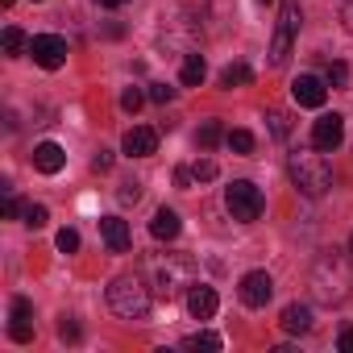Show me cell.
<instances>
[{"label":"cell","instance_id":"7402d4cb","mask_svg":"<svg viewBox=\"0 0 353 353\" xmlns=\"http://www.w3.org/2000/svg\"><path fill=\"white\" fill-rule=\"evenodd\" d=\"M21 50H30V38H26L17 26H9V30H5V54H9V59H17Z\"/></svg>","mask_w":353,"mask_h":353},{"label":"cell","instance_id":"4fadbf2b","mask_svg":"<svg viewBox=\"0 0 353 353\" xmlns=\"http://www.w3.org/2000/svg\"><path fill=\"white\" fill-rule=\"evenodd\" d=\"M30 316H34V307H30V299H13V324H9V336L17 341V345H30L34 341V324H30Z\"/></svg>","mask_w":353,"mask_h":353},{"label":"cell","instance_id":"484cf974","mask_svg":"<svg viewBox=\"0 0 353 353\" xmlns=\"http://www.w3.org/2000/svg\"><path fill=\"white\" fill-rule=\"evenodd\" d=\"M145 96H150V92H141V88H125V92H121V108H125V112H137V108L145 104Z\"/></svg>","mask_w":353,"mask_h":353},{"label":"cell","instance_id":"cb8c5ba5","mask_svg":"<svg viewBox=\"0 0 353 353\" xmlns=\"http://www.w3.org/2000/svg\"><path fill=\"white\" fill-rule=\"evenodd\" d=\"M266 121H270V133H274V137H287V133H291V117H287L283 108H270Z\"/></svg>","mask_w":353,"mask_h":353},{"label":"cell","instance_id":"836d02e7","mask_svg":"<svg viewBox=\"0 0 353 353\" xmlns=\"http://www.w3.org/2000/svg\"><path fill=\"white\" fill-rule=\"evenodd\" d=\"M112 166V150H100L96 158H92V170H108Z\"/></svg>","mask_w":353,"mask_h":353},{"label":"cell","instance_id":"d4e9b609","mask_svg":"<svg viewBox=\"0 0 353 353\" xmlns=\"http://www.w3.org/2000/svg\"><path fill=\"white\" fill-rule=\"evenodd\" d=\"M225 341L216 336V332H196V336H188L183 341V349H221Z\"/></svg>","mask_w":353,"mask_h":353},{"label":"cell","instance_id":"d6986e66","mask_svg":"<svg viewBox=\"0 0 353 353\" xmlns=\"http://www.w3.org/2000/svg\"><path fill=\"white\" fill-rule=\"evenodd\" d=\"M254 79V71L245 67V63H229L225 71H221V88H245Z\"/></svg>","mask_w":353,"mask_h":353},{"label":"cell","instance_id":"8992f818","mask_svg":"<svg viewBox=\"0 0 353 353\" xmlns=\"http://www.w3.org/2000/svg\"><path fill=\"white\" fill-rule=\"evenodd\" d=\"M225 208H229V216H233V221L250 225V221H258V216H262L266 196H262L250 179H237V183H229V188H225Z\"/></svg>","mask_w":353,"mask_h":353},{"label":"cell","instance_id":"603a6c76","mask_svg":"<svg viewBox=\"0 0 353 353\" xmlns=\"http://www.w3.org/2000/svg\"><path fill=\"white\" fill-rule=\"evenodd\" d=\"M26 229H46V221H50V208L46 204H26Z\"/></svg>","mask_w":353,"mask_h":353},{"label":"cell","instance_id":"2e32d148","mask_svg":"<svg viewBox=\"0 0 353 353\" xmlns=\"http://www.w3.org/2000/svg\"><path fill=\"white\" fill-rule=\"evenodd\" d=\"M179 229H183V221H179V212H174V208H158L154 221H150V233L158 241H174V237H179Z\"/></svg>","mask_w":353,"mask_h":353},{"label":"cell","instance_id":"4dcf8cb0","mask_svg":"<svg viewBox=\"0 0 353 353\" xmlns=\"http://www.w3.org/2000/svg\"><path fill=\"white\" fill-rule=\"evenodd\" d=\"M150 100H154V104H170V100H174V88H166V83H150Z\"/></svg>","mask_w":353,"mask_h":353},{"label":"cell","instance_id":"6da1fadb","mask_svg":"<svg viewBox=\"0 0 353 353\" xmlns=\"http://www.w3.org/2000/svg\"><path fill=\"white\" fill-rule=\"evenodd\" d=\"M307 287L320 303H345L349 291H353V262L341 254V250H324L316 262H312V274H307Z\"/></svg>","mask_w":353,"mask_h":353},{"label":"cell","instance_id":"ac0fdd59","mask_svg":"<svg viewBox=\"0 0 353 353\" xmlns=\"http://www.w3.org/2000/svg\"><path fill=\"white\" fill-rule=\"evenodd\" d=\"M204 75H208L204 54H188V59H183V75H179V79H183L188 88H196V83H204Z\"/></svg>","mask_w":353,"mask_h":353},{"label":"cell","instance_id":"f546056e","mask_svg":"<svg viewBox=\"0 0 353 353\" xmlns=\"http://www.w3.org/2000/svg\"><path fill=\"white\" fill-rule=\"evenodd\" d=\"M328 83L332 88H345L349 83V67L345 63H328Z\"/></svg>","mask_w":353,"mask_h":353},{"label":"cell","instance_id":"8d00e7d4","mask_svg":"<svg viewBox=\"0 0 353 353\" xmlns=\"http://www.w3.org/2000/svg\"><path fill=\"white\" fill-rule=\"evenodd\" d=\"M341 21H345V30L353 34V0H345V9H341Z\"/></svg>","mask_w":353,"mask_h":353},{"label":"cell","instance_id":"4316f807","mask_svg":"<svg viewBox=\"0 0 353 353\" xmlns=\"http://www.w3.org/2000/svg\"><path fill=\"white\" fill-rule=\"evenodd\" d=\"M192 174H196V183H212L221 170H216V162H212V158H200V162L192 166Z\"/></svg>","mask_w":353,"mask_h":353},{"label":"cell","instance_id":"3957f363","mask_svg":"<svg viewBox=\"0 0 353 353\" xmlns=\"http://www.w3.org/2000/svg\"><path fill=\"white\" fill-rule=\"evenodd\" d=\"M150 303H154V287H150L141 274H121V279H112V287H108V307H112L121 320H145V316H150Z\"/></svg>","mask_w":353,"mask_h":353},{"label":"cell","instance_id":"f1b7e54d","mask_svg":"<svg viewBox=\"0 0 353 353\" xmlns=\"http://www.w3.org/2000/svg\"><path fill=\"white\" fill-rule=\"evenodd\" d=\"M54 241H59V250H63V254H75V250H79V233H75V229H59V237H54Z\"/></svg>","mask_w":353,"mask_h":353},{"label":"cell","instance_id":"e0dca14e","mask_svg":"<svg viewBox=\"0 0 353 353\" xmlns=\"http://www.w3.org/2000/svg\"><path fill=\"white\" fill-rule=\"evenodd\" d=\"M279 324H283V328H287L291 336H303V332L312 328V312H307L303 303H287V307H283V320H279Z\"/></svg>","mask_w":353,"mask_h":353},{"label":"cell","instance_id":"52a82bcc","mask_svg":"<svg viewBox=\"0 0 353 353\" xmlns=\"http://www.w3.org/2000/svg\"><path fill=\"white\" fill-rule=\"evenodd\" d=\"M30 54H34V63L42 71H59L67 63V42L59 34H34L30 38Z\"/></svg>","mask_w":353,"mask_h":353},{"label":"cell","instance_id":"7a4b0ae2","mask_svg":"<svg viewBox=\"0 0 353 353\" xmlns=\"http://www.w3.org/2000/svg\"><path fill=\"white\" fill-rule=\"evenodd\" d=\"M145 283L154 287V295L174 299L179 291L196 287V262L188 254H154L145 258Z\"/></svg>","mask_w":353,"mask_h":353},{"label":"cell","instance_id":"74e56055","mask_svg":"<svg viewBox=\"0 0 353 353\" xmlns=\"http://www.w3.org/2000/svg\"><path fill=\"white\" fill-rule=\"evenodd\" d=\"M96 5H104V9H121V5H129V0H96Z\"/></svg>","mask_w":353,"mask_h":353},{"label":"cell","instance_id":"9a60e30c","mask_svg":"<svg viewBox=\"0 0 353 353\" xmlns=\"http://www.w3.org/2000/svg\"><path fill=\"white\" fill-rule=\"evenodd\" d=\"M63 162H67V154H63L59 141H42V145H34V166H38L42 174H59Z\"/></svg>","mask_w":353,"mask_h":353},{"label":"cell","instance_id":"e575fe53","mask_svg":"<svg viewBox=\"0 0 353 353\" xmlns=\"http://www.w3.org/2000/svg\"><path fill=\"white\" fill-rule=\"evenodd\" d=\"M21 212H26V208H21V200H17V196H9V200H5V216L13 221V216H21Z\"/></svg>","mask_w":353,"mask_h":353},{"label":"cell","instance_id":"7c38bea8","mask_svg":"<svg viewBox=\"0 0 353 353\" xmlns=\"http://www.w3.org/2000/svg\"><path fill=\"white\" fill-rule=\"evenodd\" d=\"M216 307H221V299H216V291H212V287L196 283V287L188 291V312H192V320H212V316H216Z\"/></svg>","mask_w":353,"mask_h":353},{"label":"cell","instance_id":"8fae6325","mask_svg":"<svg viewBox=\"0 0 353 353\" xmlns=\"http://www.w3.org/2000/svg\"><path fill=\"white\" fill-rule=\"evenodd\" d=\"M121 150H125L129 158H150V154L158 150V129H150V125H133V129L121 137Z\"/></svg>","mask_w":353,"mask_h":353},{"label":"cell","instance_id":"5b68a950","mask_svg":"<svg viewBox=\"0 0 353 353\" xmlns=\"http://www.w3.org/2000/svg\"><path fill=\"white\" fill-rule=\"evenodd\" d=\"M299 0H283L279 5V26H274V42H270V67H283L291 59V46H295V34H299Z\"/></svg>","mask_w":353,"mask_h":353},{"label":"cell","instance_id":"d590c367","mask_svg":"<svg viewBox=\"0 0 353 353\" xmlns=\"http://www.w3.org/2000/svg\"><path fill=\"white\" fill-rule=\"evenodd\" d=\"M192 179H196V174H192L188 166H179V170H174V183H179V188H192Z\"/></svg>","mask_w":353,"mask_h":353},{"label":"cell","instance_id":"5bb4252c","mask_svg":"<svg viewBox=\"0 0 353 353\" xmlns=\"http://www.w3.org/2000/svg\"><path fill=\"white\" fill-rule=\"evenodd\" d=\"M100 237H104V245H108L112 254H125L129 241H133V237H129V225H125L121 216H104V221H100Z\"/></svg>","mask_w":353,"mask_h":353},{"label":"cell","instance_id":"ffe728a7","mask_svg":"<svg viewBox=\"0 0 353 353\" xmlns=\"http://www.w3.org/2000/svg\"><path fill=\"white\" fill-rule=\"evenodd\" d=\"M196 141H200V150H212V145H221V141H225V129H221V121H204V125H200V133H196Z\"/></svg>","mask_w":353,"mask_h":353},{"label":"cell","instance_id":"1f68e13d","mask_svg":"<svg viewBox=\"0 0 353 353\" xmlns=\"http://www.w3.org/2000/svg\"><path fill=\"white\" fill-rule=\"evenodd\" d=\"M59 336H63V341H71V345H75V341H79V336H83V332H79V324H75V320H67V316H63V324H59Z\"/></svg>","mask_w":353,"mask_h":353},{"label":"cell","instance_id":"44dd1931","mask_svg":"<svg viewBox=\"0 0 353 353\" xmlns=\"http://www.w3.org/2000/svg\"><path fill=\"white\" fill-rule=\"evenodd\" d=\"M225 145H229L233 154H254V133H250V129H229V133H225Z\"/></svg>","mask_w":353,"mask_h":353},{"label":"cell","instance_id":"277c9868","mask_svg":"<svg viewBox=\"0 0 353 353\" xmlns=\"http://www.w3.org/2000/svg\"><path fill=\"white\" fill-rule=\"evenodd\" d=\"M287 170H291V183H295L307 200H320V196L332 188V166H328L324 150H320V154H307V150L291 154Z\"/></svg>","mask_w":353,"mask_h":353},{"label":"cell","instance_id":"30bf717a","mask_svg":"<svg viewBox=\"0 0 353 353\" xmlns=\"http://www.w3.org/2000/svg\"><path fill=\"white\" fill-rule=\"evenodd\" d=\"M291 100H295L299 108H324L328 88H324V79H316V75H299V79L291 83Z\"/></svg>","mask_w":353,"mask_h":353},{"label":"cell","instance_id":"9c48e42d","mask_svg":"<svg viewBox=\"0 0 353 353\" xmlns=\"http://www.w3.org/2000/svg\"><path fill=\"white\" fill-rule=\"evenodd\" d=\"M341 141H345V117H336V112H324V117L312 125V150H324V154H332Z\"/></svg>","mask_w":353,"mask_h":353},{"label":"cell","instance_id":"f35d334b","mask_svg":"<svg viewBox=\"0 0 353 353\" xmlns=\"http://www.w3.org/2000/svg\"><path fill=\"white\" fill-rule=\"evenodd\" d=\"M0 5H5V9H9V5H13V0H0Z\"/></svg>","mask_w":353,"mask_h":353},{"label":"cell","instance_id":"83f0119b","mask_svg":"<svg viewBox=\"0 0 353 353\" xmlns=\"http://www.w3.org/2000/svg\"><path fill=\"white\" fill-rule=\"evenodd\" d=\"M117 200H121V204H137V200H141V183H137V179H129V183H121V192H117Z\"/></svg>","mask_w":353,"mask_h":353},{"label":"cell","instance_id":"ab89813d","mask_svg":"<svg viewBox=\"0 0 353 353\" xmlns=\"http://www.w3.org/2000/svg\"><path fill=\"white\" fill-rule=\"evenodd\" d=\"M349 254H353V237H349Z\"/></svg>","mask_w":353,"mask_h":353},{"label":"cell","instance_id":"ba28073f","mask_svg":"<svg viewBox=\"0 0 353 353\" xmlns=\"http://www.w3.org/2000/svg\"><path fill=\"white\" fill-rule=\"evenodd\" d=\"M237 295H241V303H245V307H266V303H270V295H274V279H270L266 270H250V274H241Z\"/></svg>","mask_w":353,"mask_h":353},{"label":"cell","instance_id":"d6a6232c","mask_svg":"<svg viewBox=\"0 0 353 353\" xmlns=\"http://www.w3.org/2000/svg\"><path fill=\"white\" fill-rule=\"evenodd\" d=\"M336 349H341V353H353V324H349V328H341V336H336Z\"/></svg>","mask_w":353,"mask_h":353}]
</instances>
